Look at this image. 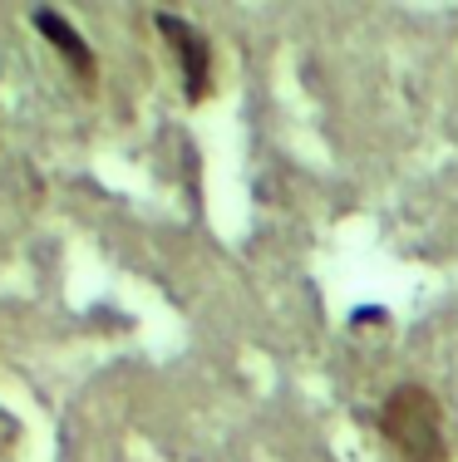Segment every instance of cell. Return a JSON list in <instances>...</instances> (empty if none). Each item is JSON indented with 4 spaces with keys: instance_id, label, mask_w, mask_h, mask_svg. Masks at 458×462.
<instances>
[{
    "instance_id": "obj_3",
    "label": "cell",
    "mask_w": 458,
    "mask_h": 462,
    "mask_svg": "<svg viewBox=\"0 0 458 462\" xmlns=\"http://www.w3.org/2000/svg\"><path fill=\"white\" fill-rule=\"evenodd\" d=\"M30 25H35L40 35H45L50 45L64 54V64L74 69V79H79L84 89H94V79H99V64H94V50H89V40H84L79 30H74L70 20L60 15V10H50V5L30 10Z\"/></svg>"
},
{
    "instance_id": "obj_2",
    "label": "cell",
    "mask_w": 458,
    "mask_h": 462,
    "mask_svg": "<svg viewBox=\"0 0 458 462\" xmlns=\"http://www.w3.org/2000/svg\"><path fill=\"white\" fill-rule=\"evenodd\" d=\"M153 25H158V35L173 45V54H178L182 89H188V98H192V104L207 98V89H212V50H207V40L182 15H168V10H158V15H153Z\"/></svg>"
},
{
    "instance_id": "obj_1",
    "label": "cell",
    "mask_w": 458,
    "mask_h": 462,
    "mask_svg": "<svg viewBox=\"0 0 458 462\" xmlns=\"http://www.w3.org/2000/svg\"><path fill=\"white\" fill-rule=\"evenodd\" d=\"M379 428H385V438L399 448L405 462H444L449 457L444 418H439V403H434L429 389H414V383L395 389L385 413H379Z\"/></svg>"
}]
</instances>
